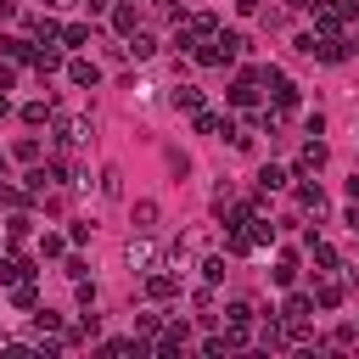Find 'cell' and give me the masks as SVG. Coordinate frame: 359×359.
<instances>
[{
	"mask_svg": "<svg viewBox=\"0 0 359 359\" xmlns=\"http://www.w3.org/2000/svg\"><path fill=\"white\" fill-rule=\"evenodd\" d=\"M174 107H180V112H202L208 101H202V90H196V84H174Z\"/></svg>",
	"mask_w": 359,
	"mask_h": 359,
	"instance_id": "cell-23",
	"label": "cell"
},
{
	"mask_svg": "<svg viewBox=\"0 0 359 359\" xmlns=\"http://www.w3.org/2000/svg\"><path fill=\"white\" fill-rule=\"evenodd\" d=\"M297 208H303V213H314V219H320V213H325V208H331V196H325V191H320V185H314V180H303V185H297Z\"/></svg>",
	"mask_w": 359,
	"mask_h": 359,
	"instance_id": "cell-15",
	"label": "cell"
},
{
	"mask_svg": "<svg viewBox=\"0 0 359 359\" xmlns=\"http://www.w3.org/2000/svg\"><path fill=\"white\" fill-rule=\"evenodd\" d=\"M135 331H140V337H151V342H157V331H163V314H135Z\"/></svg>",
	"mask_w": 359,
	"mask_h": 359,
	"instance_id": "cell-35",
	"label": "cell"
},
{
	"mask_svg": "<svg viewBox=\"0 0 359 359\" xmlns=\"http://www.w3.org/2000/svg\"><path fill=\"white\" fill-rule=\"evenodd\" d=\"M123 258H129V269H140V275H146V269H157V247H151L146 236H135V241L123 247Z\"/></svg>",
	"mask_w": 359,
	"mask_h": 359,
	"instance_id": "cell-12",
	"label": "cell"
},
{
	"mask_svg": "<svg viewBox=\"0 0 359 359\" xmlns=\"http://www.w3.org/2000/svg\"><path fill=\"white\" fill-rule=\"evenodd\" d=\"M151 6H157V11H168V17H174V0H151Z\"/></svg>",
	"mask_w": 359,
	"mask_h": 359,
	"instance_id": "cell-47",
	"label": "cell"
},
{
	"mask_svg": "<svg viewBox=\"0 0 359 359\" xmlns=\"http://www.w3.org/2000/svg\"><path fill=\"white\" fill-rule=\"evenodd\" d=\"M325 163H331V146H325L320 135H309V140H303V151H297V163H292V174L303 180V174H314V168H325Z\"/></svg>",
	"mask_w": 359,
	"mask_h": 359,
	"instance_id": "cell-6",
	"label": "cell"
},
{
	"mask_svg": "<svg viewBox=\"0 0 359 359\" xmlns=\"http://www.w3.org/2000/svg\"><path fill=\"white\" fill-rule=\"evenodd\" d=\"M146 297H151V303L180 297V275H174V269H163V264H157V269H146Z\"/></svg>",
	"mask_w": 359,
	"mask_h": 359,
	"instance_id": "cell-8",
	"label": "cell"
},
{
	"mask_svg": "<svg viewBox=\"0 0 359 359\" xmlns=\"http://www.w3.org/2000/svg\"><path fill=\"white\" fill-rule=\"evenodd\" d=\"M34 196L22 191V185H11V180H0V208H28Z\"/></svg>",
	"mask_w": 359,
	"mask_h": 359,
	"instance_id": "cell-28",
	"label": "cell"
},
{
	"mask_svg": "<svg viewBox=\"0 0 359 359\" xmlns=\"http://www.w3.org/2000/svg\"><path fill=\"white\" fill-rule=\"evenodd\" d=\"M45 6H50V11H67V6H79V0H45Z\"/></svg>",
	"mask_w": 359,
	"mask_h": 359,
	"instance_id": "cell-45",
	"label": "cell"
},
{
	"mask_svg": "<svg viewBox=\"0 0 359 359\" xmlns=\"http://www.w3.org/2000/svg\"><path fill=\"white\" fill-rule=\"evenodd\" d=\"M11 84H17V62H6V56H0V90H11Z\"/></svg>",
	"mask_w": 359,
	"mask_h": 359,
	"instance_id": "cell-41",
	"label": "cell"
},
{
	"mask_svg": "<svg viewBox=\"0 0 359 359\" xmlns=\"http://www.w3.org/2000/svg\"><path fill=\"white\" fill-rule=\"evenodd\" d=\"M123 50H129L135 62H151V56H157V34H146V28H135V34L123 39Z\"/></svg>",
	"mask_w": 359,
	"mask_h": 359,
	"instance_id": "cell-16",
	"label": "cell"
},
{
	"mask_svg": "<svg viewBox=\"0 0 359 359\" xmlns=\"http://www.w3.org/2000/svg\"><path fill=\"white\" fill-rule=\"evenodd\" d=\"M286 342H292V337H286V325H280V320H269V325L258 331V348H264V353H275V348H286Z\"/></svg>",
	"mask_w": 359,
	"mask_h": 359,
	"instance_id": "cell-24",
	"label": "cell"
},
{
	"mask_svg": "<svg viewBox=\"0 0 359 359\" xmlns=\"http://www.w3.org/2000/svg\"><path fill=\"white\" fill-rule=\"evenodd\" d=\"M348 56H353V39H348L342 28H337V34H320V28H314V62H331V67H337V62H348Z\"/></svg>",
	"mask_w": 359,
	"mask_h": 359,
	"instance_id": "cell-4",
	"label": "cell"
},
{
	"mask_svg": "<svg viewBox=\"0 0 359 359\" xmlns=\"http://www.w3.org/2000/svg\"><path fill=\"white\" fill-rule=\"evenodd\" d=\"M191 56H196V67H230V62L241 56V34H230V28L219 34V28H213L208 39H196Z\"/></svg>",
	"mask_w": 359,
	"mask_h": 359,
	"instance_id": "cell-1",
	"label": "cell"
},
{
	"mask_svg": "<svg viewBox=\"0 0 359 359\" xmlns=\"http://www.w3.org/2000/svg\"><path fill=\"white\" fill-rule=\"evenodd\" d=\"M309 258H314L320 269H342V258H337V247H331V241H320L314 230H309Z\"/></svg>",
	"mask_w": 359,
	"mask_h": 359,
	"instance_id": "cell-19",
	"label": "cell"
},
{
	"mask_svg": "<svg viewBox=\"0 0 359 359\" xmlns=\"http://www.w3.org/2000/svg\"><path fill=\"white\" fill-rule=\"evenodd\" d=\"M79 6H84L90 17H107V11H112V0H79Z\"/></svg>",
	"mask_w": 359,
	"mask_h": 359,
	"instance_id": "cell-42",
	"label": "cell"
},
{
	"mask_svg": "<svg viewBox=\"0 0 359 359\" xmlns=\"http://www.w3.org/2000/svg\"><path fill=\"white\" fill-rule=\"evenodd\" d=\"M309 314H314V292H286L280 320H309Z\"/></svg>",
	"mask_w": 359,
	"mask_h": 359,
	"instance_id": "cell-18",
	"label": "cell"
},
{
	"mask_svg": "<svg viewBox=\"0 0 359 359\" xmlns=\"http://www.w3.org/2000/svg\"><path fill=\"white\" fill-rule=\"evenodd\" d=\"M0 56H6V62H17V67H22V62L34 67V62H39V39H22V34H0Z\"/></svg>",
	"mask_w": 359,
	"mask_h": 359,
	"instance_id": "cell-7",
	"label": "cell"
},
{
	"mask_svg": "<svg viewBox=\"0 0 359 359\" xmlns=\"http://www.w3.org/2000/svg\"><path fill=\"white\" fill-rule=\"evenodd\" d=\"M258 90H269V101H275V107H286V112L297 107V84H292L280 67H269V62L258 67Z\"/></svg>",
	"mask_w": 359,
	"mask_h": 359,
	"instance_id": "cell-2",
	"label": "cell"
},
{
	"mask_svg": "<svg viewBox=\"0 0 359 359\" xmlns=\"http://www.w3.org/2000/svg\"><path fill=\"white\" fill-rule=\"evenodd\" d=\"M62 275H67V280H90V264H84V258H79V252H73V258H67V264H62Z\"/></svg>",
	"mask_w": 359,
	"mask_h": 359,
	"instance_id": "cell-36",
	"label": "cell"
},
{
	"mask_svg": "<svg viewBox=\"0 0 359 359\" xmlns=\"http://www.w3.org/2000/svg\"><path fill=\"white\" fill-rule=\"evenodd\" d=\"M17 118H22L28 129H39V123H50V118H56V107H50V101H22V112H17Z\"/></svg>",
	"mask_w": 359,
	"mask_h": 359,
	"instance_id": "cell-22",
	"label": "cell"
},
{
	"mask_svg": "<svg viewBox=\"0 0 359 359\" xmlns=\"http://www.w3.org/2000/svg\"><path fill=\"white\" fill-rule=\"evenodd\" d=\"M174 22H180V28H185V34H191V39H208V34H213V28H219V22H213V17H208V11H191V17H174Z\"/></svg>",
	"mask_w": 359,
	"mask_h": 359,
	"instance_id": "cell-21",
	"label": "cell"
},
{
	"mask_svg": "<svg viewBox=\"0 0 359 359\" xmlns=\"http://www.w3.org/2000/svg\"><path fill=\"white\" fill-rule=\"evenodd\" d=\"M236 11H241V17H258L264 6H258V0H236Z\"/></svg>",
	"mask_w": 359,
	"mask_h": 359,
	"instance_id": "cell-43",
	"label": "cell"
},
{
	"mask_svg": "<svg viewBox=\"0 0 359 359\" xmlns=\"http://www.w3.org/2000/svg\"><path fill=\"white\" fill-rule=\"evenodd\" d=\"M11 303L34 314V309H39V286H34V280H17V286H11Z\"/></svg>",
	"mask_w": 359,
	"mask_h": 359,
	"instance_id": "cell-26",
	"label": "cell"
},
{
	"mask_svg": "<svg viewBox=\"0 0 359 359\" xmlns=\"http://www.w3.org/2000/svg\"><path fill=\"white\" fill-rule=\"evenodd\" d=\"M11 11H17V0H0V17H11Z\"/></svg>",
	"mask_w": 359,
	"mask_h": 359,
	"instance_id": "cell-48",
	"label": "cell"
},
{
	"mask_svg": "<svg viewBox=\"0 0 359 359\" xmlns=\"http://www.w3.org/2000/svg\"><path fill=\"white\" fill-rule=\"evenodd\" d=\"M303 135H325V112H309L303 118Z\"/></svg>",
	"mask_w": 359,
	"mask_h": 359,
	"instance_id": "cell-39",
	"label": "cell"
},
{
	"mask_svg": "<svg viewBox=\"0 0 359 359\" xmlns=\"http://www.w3.org/2000/svg\"><path fill=\"white\" fill-rule=\"evenodd\" d=\"M34 39L39 45H62V22L56 17H34Z\"/></svg>",
	"mask_w": 359,
	"mask_h": 359,
	"instance_id": "cell-25",
	"label": "cell"
},
{
	"mask_svg": "<svg viewBox=\"0 0 359 359\" xmlns=\"http://www.w3.org/2000/svg\"><path fill=\"white\" fill-rule=\"evenodd\" d=\"M219 320H224V325H241V331H252V320H258V309L236 297V303H224V314H219Z\"/></svg>",
	"mask_w": 359,
	"mask_h": 359,
	"instance_id": "cell-20",
	"label": "cell"
},
{
	"mask_svg": "<svg viewBox=\"0 0 359 359\" xmlns=\"http://www.w3.org/2000/svg\"><path fill=\"white\" fill-rule=\"evenodd\" d=\"M107 17H112V34H118V39H129V34L140 28V11H135V0H118Z\"/></svg>",
	"mask_w": 359,
	"mask_h": 359,
	"instance_id": "cell-13",
	"label": "cell"
},
{
	"mask_svg": "<svg viewBox=\"0 0 359 359\" xmlns=\"http://www.w3.org/2000/svg\"><path fill=\"white\" fill-rule=\"evenodd\" d=\"M79 45H90V22H67L62 28V50H79Z\"/></svg>",
	"mask_w": 359,
	"mask_h": 359,
	"instance_id": "cell-27",
	"label": "cell"
},
{
	"mask_svg": "<svg viewBox=\"0 0 359 359\" xmlns=\"http://www.w3.org/2000/svg\"><path fill=\"white\" fill-rule=\"evenodd\" d=\"M202 353H208V359H224V353H236L230 331H224V337H208V342H202Z\"/></svg>",
	"mask_w": 359,
	"mask_h": 359,
	"instance_id": "cell-33",
	"label": "cell"
},
{
	"mask_svg": "<svg viewBox=\"0 0 359 359\" xmlns=\"http://www.w3.org/2000/svg\"><path fill=\"white\" fill-rule=\"evenodd\" d=\"M6 236H11V241H28V236H34V213H28V208H6Z\"/></svg>",
	"mask_w": 359,
	"mask_h": 359,
	"instance_id": "cell-17",
	"label": "cell"
},
{
	"mask_svg": "<svg viewBox=\"0 0 359 359\" xmlns=\"http://www.w3.org/2000/svg\"><path fill=\"white\" fill-rule=\"evenodd\" d=\"M297 280V252H280V264H275V286H292Z\"/></svg>",
	"mask_w": 359,
	"mask_h": 359,
	"instance_id": "cell-31",
	"label": "cell"
},
{
	"mask_svg": "<svg viewBox=\"0 0 359 359\" xmlns=\"http://www.w3.org/2000/svg\"><path fill=\"white\" fill-rule=\"evenodd\" d=\"M348 196H353V202H359V174H353V180H348Z\"/></svg>",
	"mask_w": 359,
	"mask_h": 359,
	"instance_id": "cell-46",
	"label": "cell"
},
{
	"mask_svg": "<svg viewBox=\"0 0 359 359\" xmlns=\"http://www.w3.org/2000/svg\"><path fill=\"white\" fill-rule=\"evenodd\" d=\"M353 342H359V331H353V325H342V331H331V342H325V348H353Z\"/></svg>",
	"mask_w": 359,
	"mask_h": 359,
	"instance_id": "cell-38",
	"label": "cell"
},
{
	"mask_svg": "<svg viewBox=\"0 0 359 359\" xmlns=\"http://www.w3.org/2000/svg\"><path fill=\"white\" fill-rule=\"evenodd\" d=\"M11 157H17V163H39V140H34V135H22V140L11 146Z\"/></svg>",
	"mask_w": 359,
	"mask_h": 359,
	"instance_id": "cell-32",
	"label": "cell"
},
{
	"mask_svg": "<svg viewBox=\"0 0 359 359\" xmlns=\"http://www.w3.org/2000/svg\"><path fill=\"white\" fill-rule=\"evenodd\" d=\"M258 17H264V28H286V6H264Z\"/></svg>",
	"mask_w": 359,
	"mask_h": 359,
	"instance_id": "cell-37",
	"label": "cell"
},
{
	"mask_svg": "<svg viewBox=\"0 0 359 359\" xmlns=\"http://www.w3.org/2000/svg\"><path fill=\"white\" fill-rule=\"evenodd\" d=\"M101 196H118V168H101Z\"/></svg>",
	"mask_w": 359,
	"mask_h": 359,
	"instance_id": "cell-40",
	"label": "cell"
},
{
	"mask_svg": "<svg viewBox=\"0 0 359 359\" xmlns=\"http://www.w3.org/2000/svg\"><path fill=\"white\" fill-rule=\"evenodd\" d=\"M151 224H157V202L140 196V202H135V230H151Z\"/></svg>",
	"mask_w": 359,
	"mask_h": 359,
	"instance_id": "cell-29",
	"label": "cell"
},
{
	"mask_svg": "<svg viewBox=\"0 0 359 359\" xmlns=\"http://www.w3.org/2000/svg\"><path fill=\"white\" fill-rule=\"evenodd\" d=\"M202 280H208V286H219V280H224V258H219V252H213V258H202Z\"/></svg>",
	"mask_w": 359,
	"mask_h": 359,
	"instance_id": "cell-34",
	"label": "cell"
},
{
	"mask_svg": "<svg viewBox=\"0 0 359 359\" xmlns=\"http://www.w3.org/2000/svg\"><path fill=\"white\" fill-rule=\"evenodd\" d=\"M67 84H73V90H95V84H101V67H95L90 56H67Z\"/></svg>",
	"mask_w": 359,
	"mask_h": 359,
	"instance_id": "cell-10",
	"label": "cell"
},
{
	"mask_svg": "<svg viewBox=\"0 0 359 359\" xmlns=\"http://www.w3.org/2000/svg\"><path fill=\"white\" fill-rule=\"evenodd\" d=\"M292 180H297V174L280 168V163H264V168H258V191H264V196H269V191H286Z\"/></svg>",
	"mask_w": 359,
	"mask_h": 359,
	"instance_id": "cell-14",
	"label": "cell"
},
{
	"mask_svg": "<svg viewBox=\"0 0 359 359\" xmlns=\"http://www.w3.org/2000/svg\"><path fill=\"white\" fill-rule=\"evenodd\" d=\"M258 101H264L258 73H236V79H230V107H241V112H247V107H258Z\"/></svg>",
	"mask_w": 359,
	"mask_h": 359,
	"instance_id": "cell-9",
	"label": "cell"
},
{
	"mask_svg": "<svg viewBox=\"0 0 359 359\" xmlns=\"http://www.w3.org/2000/svg\"><path fill=\"white\" fill-rule=\"evenodd\" d=\"M50 129H56V146H62V151H73V146L90 140V118H73V112H56Z\"/></svg>",
	"mask_w": 359,
	"mask_h": 359,
	"instance_id": "cell-5",
	"label": "cell"
},
{
	"mask_svg": "<svg viewBox=\"0 0 359 359\" xmlns=\"http://www.w3.org/2000/svg\"><path fill=\"white\" fill-rule=\"evenodd\" d=\"M17 280H34V258H22V252H0V286H17Z\"/></svg>",
	"mask_w": 359,
	"mask_h": 359,
	"instance_id": "cell-11",
	"label": "cell"
},
{
	"mask_svg": "<svg viewBox=\"0 0 359 359\" xmlns=\"http://www.w3.org/2000/svg\"><path fill=\"white\" fill-rule=\"evenodd\" d=\"M0 180H11V168H6V157H0Z\"/></svg>",
	"mask_w": 359,
	"mask_h": 359,
	"instance_id": "cell-49",
	"label": "cell"
},
{
	"mask_svg": "<svg viewBox=\"0 0 359 359\" xmlns=\"http://www.w3.org/2000/svg\"><path fill=\"white\" fill-rule=\"evenodd\" d=\"M348 303V275L342 269H320L314 280V309H342Z\"/></svg>",
	"mask_w": 359,
	"mask_h": 359,
	"instance_id": "cell-3",
	"label": "cell"
},
{
	"mask_svg": "<svg viewBox=\"0 0 359 359\" xmlns=\"http://www.w3.org/2000/svg\"><path fill=\"white\" fill-rule=\"evenodd\" d=\"M62 252H67V236L45 230V236H39V258H62Z\"/></svg>",
	"mask_w": 359,
	"mask_h": 359,
	"instance_id": "cell-30",
	"label": "cell"
},
{
	"mask_svg": "<svg viewBox=\"0 0 359 359\" xmlns=\"http://www.w3.org/2000/svg\"><path fill=\"white\" fill-rule=\"evenodd\" d=\"M280 6H286V11H314L320 0H280Z\"/></svg>",
	"mask_w": 359,
	"mask_h": 359,
	"instance_id": "cell-44",
	"label": "cell"
}]
</instances>
